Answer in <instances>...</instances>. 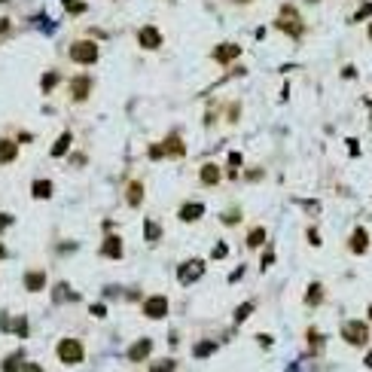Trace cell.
<instances>
[{"label":"cell","mask_w":372,"mask_h":372,"mask_svg":"<svg viewBox=\"0 0 372 372\" xmlns=\"http://www.w3.org/2000/svg\"><path fill=\"white\" fill-rule=\"evenodd\" d=\"M275 27H278L281 34H287V37H293V40H302V37H305V21H302V15H299V9H296L293 3H284V6L278 9V18H275Z\"/></svg>","instance_id":"cell-1"},{"label":"cell","mask_w":372,"mask_h":372,"mask_svg":"<svg viewBox=\"0 0 372 372\" xmlns=\"http://www.w3.org/2000/svg\"><path fill=\"white\" fill-rule=\"evenodd\" d=\"M67 55H70L73 64H82L85 67V64H95L101 52H98V43L95 40H73L70 49H67Z\"/></svg>","instance_id":"cell-2"},{"label":"cell","mask_w":372,"mask_h":372,"mask_svg":"<svg viewBox=\"0 0 372 372\" xmlns=\"http://www.w3.org/2000/svg\"><path fill=\"white\" fill-rule=\"evenodd\" d=\"M55 354H58L61 363L76 366V363H82V357H85V345H82L79 339H61V342L55 345Z\"/></svg>","instance_id":"cell-3"},{"label":"cell","mask_w":372,"mask_h":372,"mask_svg":"<svg viewBox=\"0 0 372 372\" xmlns=\"http://www.w3.org/2000/svg\"><path fill=\"white\" fill-rule=\"evenodd\" d=\"M342 339L348 345H354V348H363L369 342V327L363 321H345L342 324Z\"/></svg>","instance_id":"cell-4"},{"label":"cell","mask_w":372,"mask_h":372,"mask_svg":"<svg viewBox=\"0 0 372 372\" xmlns=\"http://www.w3.org/2000/svg\"><path fill=\"white\" fill-rule=\"evenodd\" d=\"M202 275H205V260H198V256H192V260L180 263V269H177V281H180L183 287L195 284V281H198Z\"/></svg>","instance_id":"cell-5"},{"label":"cell","mask_w":372,"mask_h":372,"mask_svg":"<svg viewBox=\"0 0 372 372\" xmlns=\"http://www.w3.org/2000/svg\"><path fill=\"white\" fill-rule=\"evenodd\" d=\"M144 318H150V321L168 318V296H162V293L147 296V299H144Z\"/></svg>","instance_id":"cell-6"},{"label":"cell","mask_w":372,"mask_h":372,"mask_svg":"<svg viewBox=\"0 0 372 372\" xmlns=\"http://www.w3.org/2000/svg\"><path fill=\"white\" fill-rule=\"evenodd\" d=\"M67 85H70V101H76V104H82L92 95V76L89 73H76Z\"/></svg>","instance_id":"cell-7"},{"label":"cell","mask_w":372,"mask_h":372,"mask_svg":"<svg viewBox=\"0 0 372 372\" xmlns=\"http://www.w3.org/2000/svg\"><path fill=\"white\" fill-rule=\"evenodd\" d=\"M162 40H165V37H162V31H159L156 24H144V27L137 31V46H140V49H159Z\"/></svg>","instance_id":"cell-8"},{"label":"cell","mask_w":372,"mask_h":372,"mask_svg":"<svg viewBox=\"0 0 372 372\" xmlns=\"http://www.w3.org/2000/svg\"><path fill=\"white\" fill-rule=\"evenodd\" d=\"M214 61L217 64H223V67H229V64H235V58L241 55V46L238 43H220V46H214Z\"/></svg>","instance_id":"cell-9"},{"label":"cell","mask_w":372,"mask_h":372,"mask_svg":"<svg viewBox=\"0 0 372 372\" xmlns=\"http://www.w3.org/2000/svg\"><path fill=\"white\" fill-rule=\"evenodd\" d=\"M104 260H122V253H125V247H122V238L119 235H104V241H101V250H98Z\"/></svg>","instance_id":"cell-10"},{"label":"cell","mask_w":372,"mask_h":372,"mask_svg":"<svg viewBox=\"0 0 372 372\" xmlns=\"http://www.w3.org/2000/svg\"><path fill=\"white\" fill-rule=\"evenodd\" d=\"M162 156H165V159H183V156H186L183 137H180V134H168V137L162 140Z\"/></svg>","instance_id":"cell-11"},{"label":"cell","mask_w":372,"mask_h":372,"mask_svg":"<svg viewBox=\"0 0 372 372\" xmlns=\"http://www.w3.org/2000/svg\"><path fill=\"white\" fill-rule=\"evenodd\" d=\"M21 284H24L27 293H40V290H46V272H43V269H27L24 278H21Z\"/></svg>","instance_id":"cell-12"},{"label":"cell","mask_w":372,"mask_h":372,"mask_svg":"<svg viewBox=\"0 0 372 372\" xmlns=\"http://www.w3.org/2000/svg\"><path fill=\"white\" fill-rule=\"evenodd\" d=\"M198 180H202V186H217L220 180H223V171H220V165L217 162H205L202 165V171H198Z\"/></svg>","instance_id":"cell-13"},{"label":"cell","mask_w":372,"mask_h":372,"mask_svg":"<svg viewBox=\"0 0 372 372\" xmlns=\"http://www.w3.org/2000/svg\"><path fill=\"white\" fill-rule=\"evenodd\" d=\"M177 217H180V223H195V220L205 217V205L202 202H183L180 211H177Z\"/></svg>","instance_id":"cell-14"},{"label":"cell","mask_w":372,"mask_h":372,"mask_svg":"<svg viewBox=\"0 0 372 372\" xmlns=\"http://www.w3.org/2000/svg\"><path fill=\"white\" fill-rule=\"evenodd\" d=\"M150 354H153V339H137V342L128 348V354H125V357H128L131 363H140V360H147Z\"/></svg>","instance_id":"cell-15"},{"label":"cell","mask_w":372,"mask_h":372,"mask_svg":"<svg viewBox=\"0 0 372 372\" xmlns=\"http://www.w3.org/2000/svg\"><path fill=\"white\" fill-rule=\"evenodd\" d=\"M348 247H351V253H366V247H369V232H366L363 226H357V229L351 232V238H348Z\"/></svg>","instance_id":"cell-16"},{"label":"cell","mask_w":372,"mask_h":372,"mask_svg":"<svg viewBox=\"0 0 372 372\" xmlns=\"http://www.w3.org/2000/svg\"><path fill=\"white\" fill-rule=\"evenodd\" d=\"M18 159V144L12 137H0V165H12Z\"/></svg>","instance_id":"cell-17"},{"label":"cell","mask_w":372,"mask_h":372,"mask_svg":"<svg viewBox=\"0 0 372 372\" xmlns=\"http://www.w3.org/2000/svg\"><path fill=\"white\" fill-rule=\"evenodd\" d=\"M70 144H73V134H70V131L58 134V137H55V144H52V150H49V156H52V159H61V156H67Z\"/></svg>","instance_id":"cell-18"},{"label":"cell","mask_w":372,"mask_h":372,"mask_svg":"<svg viewBox=\"0 0 372 372\" xmlns=\"http://www.w3.org/2000/svg\"><path fill=\"white\" fill-rule=\"evenodd\" d=\"M125 202H128L131 208H137V205L144 202V183H140V180H131V183H128V189H125Z\"/></svg>","instance_id":"cell-19"},{"label":"cell","mask_w":372,"mask_h":372,"mask_svg":"<svg viewBox=\"0 0 372 372\" xmlns=\"http://www.w3.org/2000/svg\"><path fill=\"white\" fill-rule=\"evenodd\" d=\"M162 235H165L162 223H156V220H144V238H147V244H156Z\"/></svg>","instance_id":"cell-20"},{"label":"cell","mask_w":372,"mask_h":372,"mask_svg":"<svg viewBox=\"0 0 372 372\" xmlns=\"http://www.w3.org/2000/svg\"><path fill=\"white\" fill-rule=\"evenodd\" d=\"M321 302H324V284L314 281V284H308V290H305V305H308V308H318Z\"/></svg>","instance_id":"cell-21"},{"label":"cell","mask_w":372,"mask_h":372,"mask_svg":"<svg viewBox=\"0 0 372 372\" xmlns=\"http://www.w3.org/2000/svg\"><path fill=\"white\" fill-rule=\"evenodd\" d=\"M21 366H24V351L6 354V357H3V363H0V369H3V372H21Z\"/></svg>","instance_id":"cell-22"},{"label":"cell","mask_w":372,"mask_h":372,"mask_svg":"<svg viewBox=\"0 0 372 372\" xmlns=\"http://www.w3.org/2000/svg\"><path fill=\"white\" fill-rule=\"evenodd\" d=\"M214 351H217V342H211V339H202V342H195V345H192V357H198V360L211 357Z\"/></svg>","instance_id":"cell-23"},{"label":"cell","mask_w":372,"mask_h":372,"mask_svg":"<svg viewBox=\"0 0 372 372\" xmlns=\"http://www.w3.org/2000/svg\"><path fill=\"white\" fill-rule=\"evenodd\" d=\"M266 235H269V232H266L263 226H253V229L247 232V247H250V250L263 247V244H266Z\"/></svg>","instance_id":"cell-24"},{"label":"cell","mask_w":372,"mask_h":372,"mask_svg":"<svg viewBox=\"0 0 372 372\" xmlns=\"http://www.w3.org/2000/svg\"><path fill=\"white\" fill-rule=\"evenodd\" d=\"M31 195H34V198H49V195H52V180H46V177H43V180H34Z\"/></svg>","instance_id":"cell-25"},{"label":"cell","mask_w":372,"mask_h":372,"mask_svg":"<svg viewBox=\"0 0 372 372\" xmlns=\"http://www.w3.org/2000/svg\"><path fill=\"white\" fill-rule=\"evenodd\" d=\"M253 308H256V302H253V299L241 302V305H238V311H235V318H232V321H235V327H238V324H244V321L253 314Z\"/></svg>","instance_id":"cell-26"},{"label":"cell","mask_w":372,"mask_h":372,"mask_svg":"<svg viewBox=\"0 0 372 372\" xmlns=\"http://www.w3.org/2000/svg\"><path fill=\"white\" fill-rule=\"evenodd\" d=\"M58 79H61V73H58V70H49V73L40 79V92H43V95H49V92L58 85Z\"/></svg>","instance_id":"cell-27"},{"label":"cell","mask_w":372,"mask_h":372,"mask_svg":"<svg viewBox=\"0 0 372 372\" xmlns=\"http://www.w3.org/2000/svg\"><path fill=\"white\" fill-rule=\"evenodd\" d=\"M61 6H64V12H67V15H82V12L89 9V3H85V0H61Z\"/></svg>","instance_id":"cell-28"},{"label":"cell","mask_w":372,"mask_h":372,"mask_svg":"<svg viewBox=\"0 0 372 372\" xmlns=\"http://www.w3.org/2000/svg\"><path fill=\"white\" fill-rule=\"evenodd\" d=\"M9 333H15V336H21V339H24V336H27V318H24V314H18V318L9 324Z\"/></svg>","instance_id":"cell-29"},{"label":"cell","mask_w":372,"mask_h":372,"mask_svg":"<svg viewBox=\"0 0 372 372\" xmlns=\"http://www.w3.org/2000/svg\"><path fill=\"white\" fill-rule=\"evenodd\" d=\"M308 342H311V351H308V354H318V351H321V345H324V336H321V330H318V327H311V330H308Z\"/></svg>","instance_id":"cell-30"},{"label":"cell","mask_w":372,"mask_h":372,"mask_svg":"<svg viewBox=\"0 0 372 372\" xmlns=\"http://www.w3.org/2000/svg\"><path fill=\"white\" fill-rule=\"evenodd\" d=\"M174 369H177V360L174 357H165L162 363H153L150 366V372H174Z\"/></svg>","instance_id":"cell-31"},{"label":"cell","mask_w":372,"mask_h":372,"mask_svg":"<svg viewBox=\"0 0 372 372\" xmlns=\"http://www.w3.org/2000/svg\"><path fill=\"white\" fill-rule=\"evenodd\" d=\"M241 165H244V156H241V153H229V174H232V177H235V171H238Z\"/></svg>","instance_id":"cell-32"},{"label":"cell","mask_w":372,"mask_h":372,"mask_svg":"<svg viewBox=\"0 0 372 372\" xmlns=\"http://www.w3.org/2000/svg\"><path fill=\"white\" fill-rule=\"evenodd\" d=\"M366 18H372V0L366 3V6H360V9L354 12V21H366Z\"/></svg>","instance_id":"cell-33"},{"label":"cell","mask_w":372,"mask_h":372,"mask_svg":"<svg viewBox=\"0 0 372 372\" xmlns=\"http://www.w3.org/2000/svg\"><path fill=\"white\" fill-rule=\"evenodd\" d=\"M238 220H241V211H235V208L223 214V223H226V226H232V223H238Z\"/></svg>","instance_id":"cell-34"},{"label":"cell","mask_w":372,"mask_h":372,"mask_svg":"<svg viewBox=\"0 0 372 372\" xmlns=\"http://www.w3.org/2000/svg\"><path fill=\"white\" fill-rule=\"evenodd\" d=\"M272 266H275V250L269 247V250L263 253V269H272Z\"/></svg>","instance_id":"cell-35"},{"label":"cell","mask_w":372,"mask_h":372,"mask_svg":"<svg viewBox=\"0 0 372 372\" xmlns=\"http://www.w3.org/2000/svg\"><path fill=\"white\" fill-rule=\"evenodd\" d=\"M150 159H153V162L165 159V156H162V144H153V147H150Z\"/></svg>","instance_id":"cell-36"},{"label":"cell","mask_w":372,"mask_h":372,"mask_svg":"<svg viewBox=\"0 0 372 372\" xmlns=\"http://www.w3.org/2000/svg\"><path fill=\"white\" fill-rule=\"evenodd\" d=\"M61 299H73V293H70L67 287H58V290H55V302H61Z\"/></svg>","instance_id":"cell-37"},{"label":"cell","mask_w":372,"mask_h":372,"mask_svg":"<svg viewBox=\"0 0 372 372\" xmlns=\"http://www.w3.org/2000/svg\"><path fill=\"white\" fill-rule=\"evenodd\" d=\"M21 372H46L40 363H34V360H24V366H21Z\"/></svg>","instance_id":"cell-38"},{"label":"cell","mask_w":372,"mask_h":372,"mask_svg":"<svg viewBox=\"0 0 372 372\" xmlns=\"http://www.w3.org/2000/svg\"><path fill=\"white\" fill-rule=\"evenodd\" d=\"M92 314H95V318H104V314H107V305H104V302H95V305H92Z\"/></svg>","instance_id":"cell-39"},{"label":"cell","mask_w":372,"mask_h":372,"mask_svg":"<svg viewBox=\"0 0 372 372\" xmlns=\"http://www.w3.org/2000/svg\"><path fill=\"white\" fill-rule=\"evenodd\" d=\"M223 256H226V244H223V241H220V244H217V247H214V260H223Z\"/></svg>","instance_id":"cell-40"},{"label":"cell","mask_w":372,"mask_h":372,"mask_svg":"<svg viewBox=\"0 0 372 372\" xmlns=\"http://www.w3.org/2000/svg\"><path fill=\"white\" fill-rule=\"evenodd\" d=\"M308 241H311V244H314V247H318V244H321V235H318V229H308Z\"/></svg>","instance_id":"cell-41"},{"label":"cell","mask_w":372,"mask_h":372,"mask_svg":"<svg viewBox=\"0 0 372 372\" xmlns=\"http://www.w3.org/2000/svg\"><path fill=\"white\" fill-rule=\"evenodd\" d=\"M260 177H263V168H253V171L247 174V180H260Z\"/></svg>","instance_id":"cell-42"},{"label":"cell","mask_w":372,"mask_h":372,"mask_svg":"<svg viewBox=\"0 0 372 372\" xmlns=\"http://www.w3.org/2000/svg\"><path fill=\"white\" fill-rule=\"evenodd\" d=\"M9 31V18H0V34H6Z\"/></svg>","instance_id":"cell-43"},{"label":"cell","mask_w":372,"mask_h":372,"mask_svg":"<svg viewBox=\"0 0 372 372\" xmlns=\"http://www.w3.org/2000/svg\"><path fill=\"white\" fill-rule=\"evenodd\" d=\"M363 363H366V369H372V351L366 354V357H363Z\"/></svg>","instance_id":"cell-44"},{"label":"cell","mask_w":372,"mask_h":372,"mask_svg":"<svg viewBox=\"0 0 372 372\" xmlns=\"http://www.w3.org/2000/svg\"><path fill=\"white\" fill-rule=\"evenodd\" d=\"M6 260V247H3V241H0V263Z\"/></svg>","instance_id":"cell-45"},{"label":"cell","mask_w":372,"mask_h":372,"mask_svg":"<svg viewBox=\"0 0 372 372\" xmlns=\"http://www.w3.org/2000/svg\"><path fill=\"white\" fill-rule=\"evenodd\" d=\"M366 314H369V321H372V302H369V308H366Z\"/></svg>","instance_id":"cell-46"},{"label":"cell","mask_w":372,"mask_h":372,"mask_svg":"<svg viewBox=\"0 0 372 372\" xmlns=\"http://www.w3.org/2000/svg\"><path fill=\"white\" fill-rule=\"evenodd\" d=\"M235 3H250V0H235Z\"/></svg>","instance_id":"cell-47"},{"label":"cell","mask_w":372,"mask_h":372,"mask_svg":"<svg viewBox=\"0 0 372 372\" xmlns=\"http://www.w3.org/2000/svg\"><path fill=\"white\" fill-rule=\"evenodd\" d=\"M369 37H372V24H369Z\"/></svg>","instance_id":"cell-48"},{"label":"cell","mask_w":372,"mask_h":372,"mask_svg":"<svg viewBox=\"0 0 372 372\" xmlns=\"http://www.w3.org/2000/svg\"><path fill=\"white\" fill-rule=\"evenodd\" d=\"M311 3H314V0H311Z\"/></svg>","instance_id":"cell-49"}]
</instances>
